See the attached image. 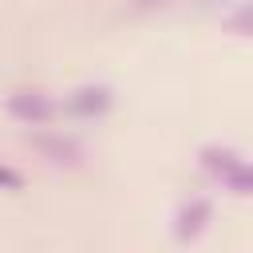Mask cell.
<instances>
[{
    "label": "cell",
    "instance_id": "cell-1",
    "mask_svg": "<svg viewBox=\"0 0 253 253\" xmlns=\"http://www.w3.org/2000/svg\"><path fill=\"white\" fill-rule=\"evenodd\" d=\"M198 162L213 182H221V190H229L237 198L253 194V174H249V162H245L241 150H233V146H202Z\"/></svg>",
    "mask_w": 253,
    "mask_h": 253
},
{
    "label": "cell",
    "instance_id": "cell-2",
    "mask_svg": "<svg viewBox=\"0 0 253 253\" xmlns=\"http://www.w3.org/2000/svg\"><path fill=\"white\" fill-rule=\"evenodd\" d=\"M4 107H8V115H12L16 123H24V126H43V123H51L55 111H59L43 91H12V95L4 99Z\"/></svg>",
    "mask_w": 253,
    "mask_h": 253
},
{
    "label": "cell",
    "instance_id": "cell-3",
    "mask_svg": "<svg viewBox=\"0 0 253 253\" xmlns=\"http://www.w3.org/2000/svg\"><path fill=\"white\" fill-rule=\"evenodd\" d=\"M210 221H213V202H210V198H190V202H182L178 213H174V237H178L182 245H190V241H198V237L210 229Z\"/></svg>",
    "mask_w": 253,
    "mask_h": 253
},
{
    "label": "cell",
    "instance_id": "cell-4",
    "mask_svg": "<svg viewBox=\"0 0 253 253\" xmlns=\"http://www.w3.org/2000/svg\"><path fill=\"white\" fill-rule=\"evenodd\" d=\"M111 107H115V91L103 87V83H95V87H79V91H71L67 103H63V111L75 115V119H103Z\"/></svg>",
    "mask_w": 253,
    "mask_h": 253
},
{
    "label": "cell",
    "instance_id": "cell-5",
    "mask_svg": "<svg viewBox=\"0 0 253 253\" xmlns=\"http://www.w3.org/2000/svg\"><path fill=\"white\" fill-rule=\"evenodd\" d=\"M32 146L51 162V166H79L83 162V146L75 138H63V134H36Z\"/></svg>",
    "mask_w": 253,
    "mask_h": 253
},
{
    "label": "cell",
    "instance_id": "cell-6",
    "mask_svg": "<svg viewBox=\"0 0 253 253\" xmlns=\"http://www.w3.org/2000/svg\"><path fill=\"white\" fill-rule=\"evenodd\" d=\"M24 186H28V178H24L20 170H12V166L0 162V190H12V194H16V190H24Z\"/></svg>",
    "mask_w": 253,
    "mask_h": 253
},
{
    "label": "cell",
    "instance_id": "cell-7",
    "mask_svg": "<svg viewBox=\"0 0 253 253\" xmlns=\"http://www.w3.org/2000/svg\"><path fill=\"white\" fill-rule=\"evenodd\" d=\"M225 28H233V36H249V8L233 12V16L225 20Z\"/></svg>",
    "mask_w": 253,
    "mask_h": 253
},
{
    "label": "cell",
    "instance_id": "cell-8",
    "mask_svg": "<svg viewBox=\"0 0 253 253\" xmlns=\"http://www.w3.org/2000/svg\"><path fill=\"white\" fill-rule=\"evenodd\" d=\"M138 8H162V4H170V0H134Z\"/></svg>",
    "mask_w": 253,
    "mask_h": 253
}]
</instances>
